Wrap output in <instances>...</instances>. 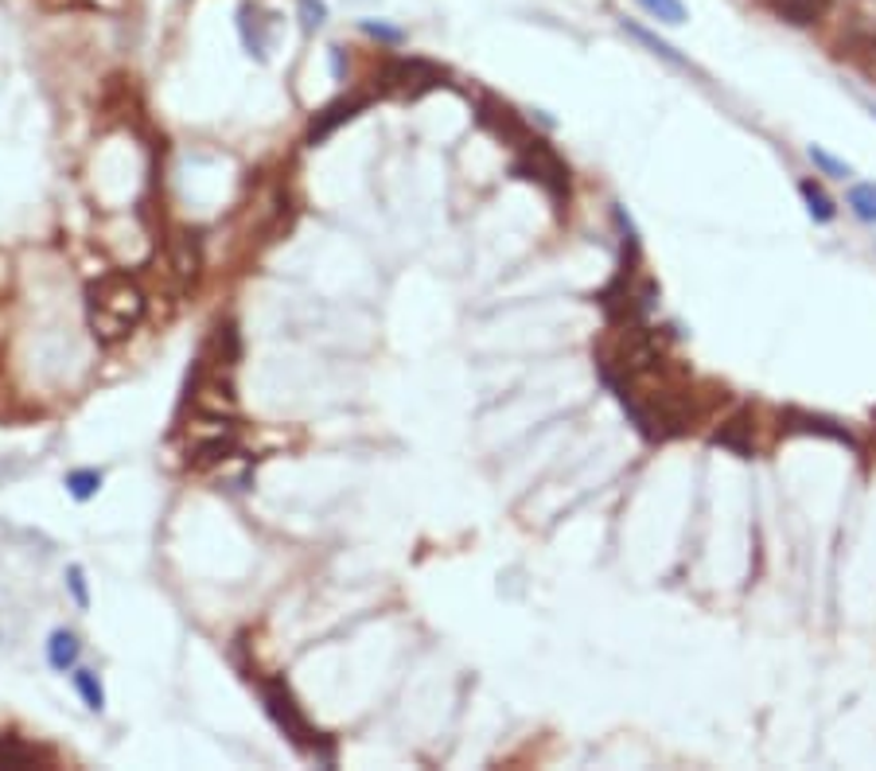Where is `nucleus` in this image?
Masks as SVG:
<instances>
[{
    "label": "nucleus",
    "mask_w": 876,
    "mask_h": 771,
    "mask_svg": "<svg viewBox=\"0 0 876 771\" xmlns=\"http://www.w3.org/2000/svg\"><path fill=\"white\" fill-rule=\"evenodd\" d=\"M779 421H784L787 433H818V437H830V440H838V445H853L849 428L838 425V421H830V418H814V413H799V409H787Z\"/></svg>",
    "instance_id": "nucleus-11"
},
{
    "label": "nucleus",
    "mask_w": 876,
    "mask_h": 771,
    "mask_svg": "<svg viewBox=\"0 0 876 771\" xmlns=\"http://www.w3.org/2000/svg\"><path fill=\"white\" fill-rule=\"evenodd\" d=\"M873 117H876V105H873Z\"/></svg>",
    "instance_id": "nucleus-26"
},
{
    "label": "nucleus",
    "mask_w": 876,
    "mask_h": 771,
    "mask_svg": "<svg viewBox=\"0 0 876 771\" xmlns=\"http://www.w3.org/2000/svg\"><path fill=\"white\" fill-rule=\"evenodd\" d=\"M78 655H83V643H78L75 632H66V627L51 632V639H47V662H51V670H59V674L75 670Z\"/></svg>",
    "instance_id": "nucleus-12"
},
{
    "label": "nucleus",
    "mask_w": 876,
    "mask_h": 771,
    "mask_svg": "<svg viewBox=\"0 0 876 771\" xmlns=\"http://www.w3.org/2000/svg\"><path fill=\"white\" fill-rule=\"evenodd\" d=\"M752 425H755V418L748 413V409H737L733 418L725 421V425L713 433V445H721V448H728V452H737V456H755V437H752Z\"/></svg>",
    "instance_id": "nucleus-8"
},
{
    "label": "nucleus",
    "mask_w": 876,
    "mask_h": 771,
    "mask_svg": "<svg viewBox=\"0 0 876 771\" xmlns=\"http://www.w3.org/2000/svg\"><path fill=\"white\" fill-rule=\"evenodd\" d=\"M366 98H339L336 105H327L324 113H316L312 117V125H308V145H320V140H327L331 133L339 129V125H347L354 117V113L363 110Z\"/></svg>",
    "instance_id": "nucleus-10"
},
{
    "label": "nucleus",
    "mask_w": 876,
    "mask_h": 771,
    "mask_svg": "<svg viewBox=\"0 0 876 771\" xmlns=\"http://www.w3.org/2000/svg\"><path fill=\"white\" fill-rule=\"evenodd\" d=\"M639 4H643L654 20H662V24H681V20H686V4H681V0H639Z\"/></svg>",
    "instance_id": "nucleus-22"
},
{
    "label": "nucleus",
    "mask_w": 876,
    "mask_h": 771,
    "mask_svg": "<svg viewBox=\"0 0 876 771\" xmlns=\"http://www.w3.org/2000/svg\"><path fill=\"white\" fill-rule=\"evenodd\" d=\"M479 125H484L491 137H499L503 145H511V149H518L526 137H530V129H526V122L518 117V113L511 110L506 102H495V98H484L479 102Z\"/></svg>",
    "instance_id": "nucleus-7"
},
{
    "label": "nucleus",
    "mask_w": 876,
    "mask_h": 771,
    "mask_svg": "<svg viewBox=\"0 0 876 771\" xmlns=\"http://www.w3.org/2000/svg\"><path fill=\"white\" fill-rule=\"evenodd\" d=\"M297 9H300V20H304L308 32H316L320 24L327 20V4H324V0H297Z\"/></svg>",
    "instance_id": "nucleus-23"
},
{
    "label": "nucleus",
    "mask_w": 876,
    "mask_h": 771,
    "mask_svg": "<svg viewBox=\"0 0 876 771\" xmlns=\"http://www.w3.org/2000/svg\"><path fill=\"white\" fill-rule=\"evenodd\" d=\"M363 32L374 39H383V43H401V39H405L401 28H386V24H374V20H363Z\"/></svg>",
    "instance_id": "nucleus-25"
},
{
    "label": "nucleus",
    "mask_w": 876,
    "mask_h": 771,
    "mask_svg": "<svg viewBox=\"0 0 876 771\" xmlns=\"http://www.w3.org/2000/svg\"><path fill=\"white\" fill-rule=\"evenodd\" d=\"M66 492L75 495L78 502L93 499V495L102 492V472H93V468H75V472H66Z\"/></svg>",
    "instance_id": "nucleus-16"
},
{
    "label": "nucleus",
    "mask_w": 876,
    "mask_h": 771,
    "mask_svg": "<svg viewBox=\"0 0 876 771\" xmlns=\"http://www.w3.org/2000/svg\"><path fill=\"white\" fill-rule=\"evenodd\" d=\"M238 28H242V39H246V51L258 59L270 55V39H265V20H258V9H250L246 4L242 12H238Z\"/></svg>",
    "instance_id": "nucleus-14"
},
{
    "label": "nucleus",
    "mask_w": 876,
    "mask_h": 771,
    "mask_svg": "<svg viewBox=\"0 0 876 771\" xmlns=\"http://www.w3.org/2000/svg\"><path fill=\"white\" fill-rule=\"evenodd\" d=\"M806 157H811V164H814V167H822V176H834V179H846V176H853V167H849L846 160L830 157V152H826V149H818V145H811V149H806Z\"/></svg>",
    "instance_id": "nucleus-21"
},
{
    "label": "nucleus",
    "mask_w": 876,
    "mask_h": 771,
    "mask_svg": "<svg viewBox=\"0 0 876 771\" xmlns=\"http://www.w3.org/2000/svg\"><path fill=\"white\" fill-rule=\"evenodd\" d=\"M199 270H203V250H199V238L191 231H176L168 238V273L176 281V288H191L199 281Z\"/></svg>",
    "instance_id": "nucleus-6"
},
{
    "label": "nucleus",
    "mask_w": 876,
    "mask_h": 771,
    "mask_svg": "<svg viewBox=\"0 0 876 771\" xmlns=\"http://www.w3.org/2000/svg\"><path fill=\"white\" fill-rule=\"evenodd\" d=\"M775 12L794 28H811L830 12V0H775Z\"/></svg>",
    "instance_id": "nucleus-13"
},
{
    "label": "nucleus",
    "mask_w": 876,
    "mask_h": 771,
    "mask_svg": "<svg viewBox=\"0 0 876 771\" xmlns=\"http://www.w3.org/2000/svg\"><path fill=\"white\" fill-rule=\"evenodd\" d=\"M846 199L849 211L858 214L861 223H876V184H853Z\"/></svg>",
    "instance_id": "nucleus-17"
},
{
    "label": "nucleus",
    "mask_w": 876,
    "mask_h": 771,
    "mask_svg": "<svg viewBox=\"0 0 876 771\" xmlns=\"http://www.w3.org/2000/svg\"><path fill=\"white\" fill-rule=\"evenodd\" d=\"M12 293H16V261H12V253L0 250V332H4V316H9Z\"/></svg>",
    "instance_id": "nucleus-20"
},
{
    "label": "nucleus",
    "mask_w": 876,
    "mask_h": 771,
    "mask_svg": "<svg viewBox=\"0 0 876 771\" xmlns=\"http://www.w3.org/2000/svg\"><path fill=\"white\" fill-rule=\"evenodd\" d=\"M624 32H627V36H635V39H639V43H647V47H651V51H654V55H659V59H666V63H674V66H690V63H686V59L678 55V51H674L671 43H662L659 36H651V32H647V28H639V24H631V20H624Z\"/></svg>",
    "instance_id": "nucleus-18"
},
{
    "label": "nucleus",
    "mask_w": 876,
    "mask_h": 771,
    "mask_svg": "<svg viewBox=\"0 0 876 771\" xmlns=\"http://www.w3.org/2000/svg\"><path fill=\"white\" fill-rule=\"evenodd\" d=\"M799 196L806 199V211H811L814 223H834V214H838V207H834V199L822 191L814 179H802L799 184Z\"/></svg>",
    "instance_id": "nucleus-15"
},
{
    "label": "nucleus",
    "mask_w": 876,
    "mask_h": 771,
    "mask_svg": "<svg viewBox=\"0 0 876 771\" xmlns=\"http://www.w3.org/2000/svg\"><path fill=\"white\" fill-rule=\"evenodd\" d=\"M66 588H71V596H75L78 608H90V593H86V573L83 565H71L66 569Z\"/></svg>",
    "instance_id": "nucleus-24"
},
{
    "label": "nucleus",
    "mask_w": 876,
    "mask_h": 771,
    "mask_svg": "<svg viewBox=\"0 0 876 771\" xmlns=\"http://www.w3.org/2000/svg\"><path fill=\"white\" fill-rule=\"evenodd\" d=\"M448 71L437 63H429V59H398V63L386 66L383 75V90L393 94V98H421V94L437 90V86H445Z\"/></svg>",
    "instance_id": "nucleus-5"
},
{
    "label": "nucleus",
    "mask_w": 876,
    "mask_h": 771,
    "mask_svg": "<svg viewBox=\"0 0 876 771\" xmlns=\"http://www.w3.org/2000/svg\"><path fill=\"white\" fill-rule=\"evenodd\" d=\"M258 689H262L265 713L273 717V725L289 736L300 753L320 756L324 763H331V744L312 729V721L304 717V709H300V701L292 697V689L285 686V679H262L258 682Z\"/></svg>",
    "instance_id": "nucleus-2"
},
{
    "label": "nucleus",
    "mask_w": 876,
    "mask_h": 771,
    "mask_svg": "<svg viewBox=\"0 0 876 771\" xmlns=\"http://www.w3.org/2000/svg\"><path fill=\"white\" fill-rule=\"evenodd\" d=\"M234 452H238V425L223 413H203L187 428V464L191 468L223 464Z\"/></svg>",
    "instance_id": "nucleus-4"
},
{
    "label": "nucleus",
    "mask_w": 876,
    "mask_h": 771,
    "mask_svg": "<svg viewBox=\"0 0 876 771\" xmlns=\"http://www.w3.org/2000/svg\"><path fill=\"white\" fill-rule=\"evenodd\" d=\"M514 172H518L523 179H534V184H538L558 207L570 199V167H565V160H561L558 152L546 145V140L534 137V133L523 140V145H518Z\"/></svg>",
    "instance_id": "nucleus-3"
},
{
    "label": "nucleus",
    "mask_w": 876,
    "mask_h": 771,
    "mask_svg": "<svg viewBox=\"0 0 876 771\" xmlns=\"http://www.w3.org/2000/svg\"><path fill=\"white\" fill-rule=\"evenodd\" d=\"M51 763H55V756L39 744L20 741L12 733L0 736V768H51Z\"/></svg>",
    "instance_id": "nucleus-9"
},
{
    "label": "nucleus",
    "mask_w": 876,
    "mask_h": 771,
    "mask_svg": "<svg viewBox=\"0 0 876 771\" xmlns=\"http://www.w3.org/2000/svg\"><path fill=\"white\" fill-rule=\"evenodd\" d=\"M145 308H149L145 288L129 273H102L86 288V320L98 344H122L145 320Z\"/></svg>",
    "instance_id": "nucleus-1"
},
{
    "label": "nucleus",
    "mask_w": 876,
    "mask_h": 771,
    "mask_svg": "<svg viewBox=\"0 0 876 771\" xmlns=\"http://www.w3.org/2000/svg\"><path fill=\"white\" fill-rule=\"evenodd\" d=\"M75 689L83 694L86 709L102 713V709H105V689H102V682H98V674H93V670H75Z\"/></svg>",
    "instance_id": "nucleus-19"
}]
</instances>
